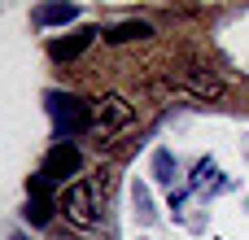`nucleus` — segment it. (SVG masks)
Instances as JSON below:
<instances>
[{
	"label": "nucleus",
	"instance_id": "nucleus-1",
	"mask_svg": "<svg viewBox=\"0 0 249 240\" xmlns=\"http://www.w3.org/2000/svg\"><path fill=\"white\" fill-rule=\"evenodd\" d=\"M131 127H136V109L127 105V96L105 92L92 105V136H96V144H114V136L131 131Z\"/></svg>",
	"mask_w": 249,
	"mask_h": 240
},
{
	"label": "nucleus",
	"instance_id": "nucleus-2",
	"mask_svg": "<svg viewBox=\"0 0 249 240\" xmlns=\"http://www.w3.org/2000/svg\"><path fill=\"white\" fill-rule=\"evenodd\" d=\"M166 79H171L175 87H184V92L201 96V101L223 96V79H219V74H214L206 61H197V57H179L175 66H166Z\"/></svg>",
	"mask_w": 249,
	"mask_h": 240
},
{
	"label": "nucleus",
	"instance_id": "nucleus-3",
	"mask_svg": "<svg viewBox=\"0 0 249 240\" xmlns=\"http://www.w3.org/2000/svg\"><path fill=\"white\" fill-rule=\"evenodd\" d=\"M57 206H61L66 223H74L79 232H92V227L101 223V206H96V188H92L88 179L70 184V188H66V192L57 197Z\"/></svg>",
	"mask_w": 249,
	"mask_h": 240
},
{
	"label": "nucleus",
	"instance_id": "nucleus-4",
	"mask_svg": "<svg viewBox=\"0 0 249 240\" xmlns=\"http://www.w3.org/2000/svg\"><path fill=\"white\" fill-rule=\"evenodd\" d=\"M48 109H53V118H57L61 140L74 144V136H92V105H83L79 96H61V92H53V96H48Z\"/></svg>",
	"mask_w": 249,
	"mask_h": 240
},
{
	"label": "nucleus",
	"instance_id": "nucleus-5",
	"mask_svg": "<svg viewBox=\"0 0 249 240\" xmlns=\"http://www.w3.org/2000/svg\"><path fill=\"white\" fill-rule=\"evenodd\" d=\"M79 166H83V153L70 144V140H57L53 144V153L44 157V166H39V175L57 188V184H66L70 175H79Z\"/></svg>",
	"mask_w": 249,
	"mask_h": 240
},
{
	"label": "nucleus",
	"instance_id": "nucleus-6",
	"mask_svg": "<svg viewBox=\"0 0 249 240\" xmlns=\"http://www.w3.org/2000/svg\"><path fill=\"white\" fill-rule=\"evenodd\" d=\"M26 192H31V206H26V219H31V223H48L53 210H61V206L53 201V184H48L44 175H31Z\"/></svg>",
	"mask_w": 249,
	"mask_h": 240
},
{
	"label": "nucleus",
	"instance_id": "nucleus-7",
	"mask_svg": "<svg viewBox=\"0 0 249 240\" xmlns=\"http://www.w3.org/2000/svg\"><path fill=\"white\" fill-rule=\"evenodd\" d=\"M79 17V9L74 4H44L39 13H35V22L39 26H66V22H74Z\"/></svg>",
	"mask_w": 249,
	"mask_h": 240
},
{
	"label": "nucleus",
	"instance_id": "nucleus-8",
	"mask_svg": "<svg viewBox=\"0 0 249 240\" xmlns=\"http://www.w3.org/2000/svg\"><path fill=\"white\" fill-rule=\"evenodd\" d=\"M153 31H149V22H118L114 31H105V39L109 44H127V39H149Z\"/></svg>",
	"mask_w": 249,
	"mask_h": 240
},
{
	"label": "nucleus",
	"instance_id": "nucleus-9",
	"mask_svg": "<svg viewBox=\"0 0 249 240\" xmlns=\"http://www.w3.org/2000/svg\"><path fill=\"white\" fill-rule=\"evenodd\" d=\"M92 35H96V31H79L74 39H57V44H53V57H57V61H70V57H79V52L92 44Z\"/></svg>",
	"mask_w": 249,
	"mask_h": 240
},
{
	"label": "nucleus",
	"instance_id": "nucleus-10",
	"mask_svg": "<svg viewBox=\"0 0 249 240\" xmlns=\"http://www.w3.org/2000/svg\"><path fill=\"white\" fill-rule=\"evenodd\" d=\"M13 240H26V236H13Z\"/></svg>",
	"mask_w": 249,
	"mask_h": 240
}]
</instances>
